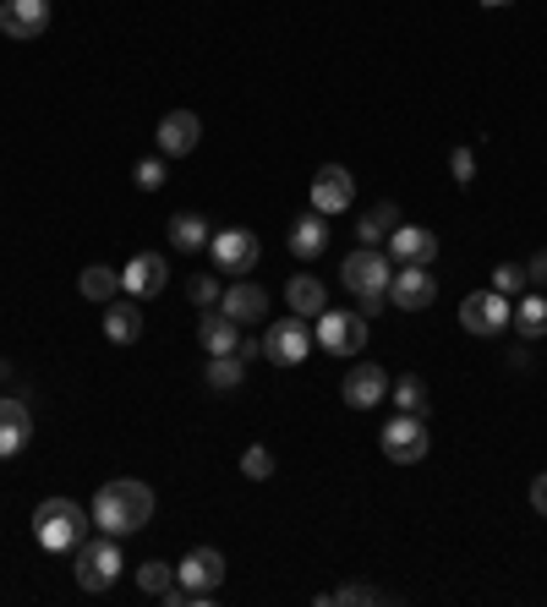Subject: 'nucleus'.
Here are the masks:
<instances>
[{"label":"nucleus","mask_w":547,"mask_h":607,"mask_svg":"<svg viewBox=\"0 0 547 607\" xmlns=\"http://www.w3.org/2000/svg\"><path fill=\"white\" fill-rule=\"evenodd\" d=\"M153 520V487L148 481H137V476H116V481H105L99 487V498H94V525L105 531V536H132Z\"/></svg>","instance_id":"obj_1"},{"label":"nucleus","mask_w":547,"mask_h":607,"mask_svg":"<svg viewBox=\"0 0 547 607\" xmlns=\"http://www.w3.org/2000/svg\"><path fill=\"white\" fill-rule=\"evenodd\" d=\"M340 280H345V291L362 302V317H373V312H384V302H389L395 263H389L384 252H373V247H356V252L340 263Z\"/></svg>","instance_id":"obj_2"},{"label":"nucleus","mask_w":547,"mask_h":607,"mask_svg":"<svg viewBox=\"0 0 547 607\" xmlns=\"http://www.w3.org/2000/svg\"><path fill=\"white\" fill-rule=\"evenodd\" d=\"M83 536H88L83 503H72V498H44V503L33 509V542H39L44 553H72Z\"/></svg>","instance_id":"obj_3"},{"label":"nucleus","mask_w":547,"mask_h":607,"mask_svg":"<svg viewBox=\"0 0 547 607\" xmlns=\"http://www.w3.org/2000/svg\"><path fill=\"white\" fill-rule=\"evenodd\" d=\"M72 559H77V586L83 592H110L116 586V575H121V548H116V536H83L77 548H72Z\"/></svg>","instance_id":"obj_4"},{"label":"nucleus","mask_w":547,"mask_h":607,"mask_svg":"<svg viewBox=\"0 0 547 607\" xmlns=\"http://www.w3.org/2000/svg\"><path fill=\"white\" fill-rule=\"evenodd\" d=\"M175 581L192 592V603H214L219 586H225V553H219V548H192V553L175 564Z\"/></svg>","instance_id":"obj_5"},{"label":"nucleus","mask_w":547,"mask_h":607,"mask_svg":"<svg viewBox=\"0 0 547 607\" xmlns=\"http://www.w3.org/2000/svg\"><path fill=\"white\" fill-rule=\"evenodd\" d=\"M318 345L334 350V356L367 350V317L362 312H345V306H323L318 312Z\"/></svg>","instance_id":"obj_6"},{"label":"nucleus","mask_w":547,"mask_h":607,"mask_svg":"<svg viewBox=\"0 0 547 607\" xmlns=\"http://www.w3.org/2000/svg\"><path fill=\"white\" fill-rule=\"evenodd\" d=\"M510 317H515V302H510L504 291H471V296L460 302V328H465V334H482V339L504 334Z\"/></svg>","instance_id":"obj_7"},{"label":"nucleus","mask_w":547,"mask_h":607,"mask_svg":"<svg viewBox=\"0 0 547 607\" xmlns=\"http://www.w3.org/2000/svg\"><path fill=\"white\" fill-rule=\"evenodd\" d=\"M307 350H312V323L307 317H274L269 334H264V356H269L274 367H301L307 361Z\"/></svg>","instance_id":"obj_8"},{"label":"nucleus","mask_w":547,"mask_h":607,"mask_svg":"<svg viewBox=\"0 0 547 607\" xmlns=\"http://www.w3.org/2000/svg\"><path fill=\"white\" fill-rule=\"evenodd\" d=\"M208 252H214V269L219 274H253L264 241L253 230H219V236H208Z\"/></svg>","instance_id":"obj_9"},{"label":"nucleus","mask_w":547,"mask_h":607,"mask_svg":"<svg viewBox=\"0 0 547 607\" xmlns=\"http://www.w3.org/2000/svg\"><path fill=\"white\" fill-rule=\"evenodd\" d=\"M384 455L395 459V465H416V459H427V449H432V438H427V422L421 416H410V411H400L384 433Z\"/></svg>","instance_id":"obj_10"},{"label":"nucleus","mask_w":547,"mask_h":607,"mask_svg":"<svg viewBox=\"0 0 547 607\" xmlns=\"http://www.w3.org/2000/svg\"><path fill=\"white\" fill-rule=\"evenodd\" d=\"M340 400H345L351 411H373L378 400H389V372H384L378 361H356V367L345 372V383H340Z\"/></svg>","instance_id":"obj_11"},{"label":"nucleus","mask_w":547,"mask_h":607,"mask_svg":"<svg viewBox=\"0 0 547 607\" xmlns=\"http://www.w3.org/2000/svg\"><path fill=\"white\" fill-rule=\"evenodd\" d=\"M351 203H356V175L345 164H323L312 175V208L318 214H345Z\"/></svg>","instance_id":"obj_12"},{"label":"nucleus","mask_w":547,"mask_h":607,"mask_svg":"<svg viewBox=\"0 0 547 607\" xmlns=\"http://www.w3.org/2000/svg\"><path fill=\"white\" fill-rule=\"evenodd\" d=\"M432 296H438V280L427 263H406L389 280V306H400V312H421V306H432Z\"/></svg>","instance_id":"obj_13"},{"label":"nucleus","mask_w":547,"mask_h":607,"mask_svg":"<svg viewBox=\"0 0 547 607\" xmlns=\"http://www.w3.org/2000/svg\"><path fill=\"white\" fill-rule=\"evenodd\" d=\"M170 285V263L159 258V252H137L132 263L121 269V291L132 296V302H148V296H159Z\"/></svg>","instance_id":"obj_14"},{"label":"nucleus","mask_w":547,"mask_h":607,"mask_svg":"<svg viewBox=\"0 0 547 607\" xmlns=\"http://www.w3.org/2000/svg\"><path fill=\"white\" fill-rule=\"evenodd\" d=\"M50 28V0H6L0 6V33L11 39H39Z\"/></svg>","instance_id":"obj_15"},{"label":"nucleus","mask_w":547,"mask_h":607,"mask_svg":"<svg viewBox=\"0 0 547 607\" xmlns=\"http://www.w3.org/2000/svg\"><path fill=\"white\" fill-rule=\"evenodd\" d=\"M389 258L395 263H432L438 258V230H427V225H395L389 230Z\"/></svg>","instance_id":"obj_16"},{"label":"nucleus","mask_w":547,"mask_h":607,"mask_svg":"<svg viewBox=\"0 0 547 607\" xmlns=\"http://www.w3.org/2000/svg\"><path fill=\"white\" fill-rule=\"evenodd\" d=\"M197 345H203L208 356H230V350L242 345V323L225 317L219 306H203V317H197Z\"/></svg>","instance_id":"obj_17"},{"label":"nucleus","mask_w":547,"mask_h":607,"mask_svg":"<svg viewBox=\"0 0 547 607\" xmlns=\"http://www.w3.org/2000/svg\"><path fill=\"white\" fill-rule=\"evenodd\" d=\"M153 138H159V149L170 153V159H186V153L197 149V138H203V121H197L192 110H170Z\"/></svg>","instance_id":"obj_18"},{"label":"nucleus","mask_w":547,"mask_h":607,"mask_svg":"<svg viewBox=\"0 0 547 607\" xmlns=\"http://www.w3.org/2000/svg\"><path fill=\"white\" fill-rule=\"evenodd\" d=\"M28 438H33V416H28V405L11 400V394H0V459L22 455Z\"/></svg>","instance_id":"obj_19"},{"label":"nucleus","mask_w":547,"mask_h":607,"mask_svg":"<svg viewBox=\"0 0 547 607\" xmlns=\"http://www.w3.org/2000/svg\"><path fill=\"white\" fill-rule=\"evenodd\" d=\"M219 312L236 317L242 328H247V323H264V317H269V291L253 285V280H242V285H230V291L219 296Z\"/></svg>","instance_id":"obj_20"},{"label":"nucleus","mask_w":547,"mask_h":607,"mask_svg":"<svg viewBox=\"0 0 547 607\" xmlns=\"http://www.w3.org/2000/svg\"><path fill=\"white\" fill-rule=\"evenodd\" d=\"M285 306H290L296 317H318V312L329 306L323 280H318V274H290V285H285Z\"/></svg>","instance_id":"obj_21"},{"label":"nucleus","mask_w":547,"mask_h":607,"mask_svg":"<svg viewBox=\"0 0 547 607\" xmlns=\"http://www.w3.org/2000/svg\"><path fill=\"white\" fill-rule=\"evenodd\" d=\"M105 339H110V345H137V339H142V306L105 302Z\"/></svg>","instance_id":"obj_22"},{"label":"nucleus","mask_w":547,"mask_h":607,"mask_svg":"<svg viewBox=\"0 0 547 607\" xmlns=\"http://www.w3.org/2000/svg\"><path fill=\"white\" fill-rule=\"evenodd\" d=\"M329 247V225L318 219V208L307 214V219H296L290 225V252L301 258V263H318V252Z\"/></svg>","instance_id":"obj_23"},{"label":"nucleus","mask_w":547,"mask_h":607,"mask_svg":"<svg viewBox=\"0 0 547 607\" xmlns=\"http://www.w3.org/2000/svg\"><path fill=\"white\" fill-rule=\"evenodd\" d=\"M203 378H208L214 394H236V389L247 383V361H242L236 350H230V356H208V372H203Z\"/></svg>","instance_id":"obj_24"},{"label":"nucleus","mask_w":547,"mask_h":607,"mask_svg":"<svg viewBox=\"0 0 547 607\" xmlns=\"http://www.w3.org/2000/svg\"><path fill=\"white\" fill-rule=\"evenodd\" d=\"M510 323H515V334H521L526 345H532V339H543V334H547V296H537V291H532V296H521Z\"/></svg>","instance_id":"obj_25"},{"label":"nucleus","mask_w":547,"mask_h":607,"mask_svg":"<svg viewBox=\"0 0 547 607\" xmlns=\"http://www.w3.org/2000/svg\"><path fill=\"white\" fill-rule=\"evenodd\" d=\"M77 291H83V296H88V302H116V296H121V274H116V269H105V263H88V269H83V280H77Z\"/></svg>","instance_id":"obj_26"},{"label":"nucleus","mask_w":547,"mask_h":607,"mask_svg":"<svg viewBox=\"0 0 547 607\" xmlns=\"http://www.w3.org/2000/svg\"><path fill=\"white\" fill-rule=\"evenodd\" d=\"M395 219H400V208H395V203H378L373 214H362V219H356V241H362V247H378V241H389Z\"/></svg>","instance_id":"obj_27"},{"label":"nucleus","mask_w":547,"mask_h":607,"mask_svg":"<svg viewBox=\"0 0 547 607\" xmlns=\"http://www.w3.org/2000/svg\"><path fill=\"white\" fill-rule=\"evenodd\" d=\"M170 247H181V252L208 247V219H203V214H175V219H170Z\"/></svg>","instance_id":"obj_28"},{"label":"nucleus","mask_w":547,"mask_h":607,"mask_svg":"<svg viewBox=\"0 0 547 607\" xmlns=\"http://www.w3.org/2000/svg\"><path fill=\"white\" fill-rule=\"evenodd\" d=\"M389 400H395L400 411H410V416H427V383H421L416 372H406V378L389 383Z\"/></svg>","instance_id":"obj_29"},{"label":"nucleus","mask_w":547,"mask_h":607,"mask_svg":"<svg viewBox=\"0 0 547 607\" xmlns=\"http://www.w3.org/2000/svg\"><path fill=\"white\" fill-rule=\"evenodd\" d=\"M137 586H142L148 597H164V592L175 586V564H159V559H148V564L137 570Z\"/></svg>","instance_id":"obj_30"},{"label":"nucleus","mask_w":547,"mask_h":607,"mask_svg":"<svg viewBox=\"0 0 547 607\" xmlns=\"http://www.w3.org/2000/svg\"><path fill=\"white\" fill-rule=\"evenodd\" d=\"M242 476H247V481H269V476H274V449L253 444V449L242 455Z\"/></svg>","instance_id":"obj_31"},{"label":"nucleus","mask_w":547,"mask_h":607,"mask_svg":"<svg viewBox=\"0 0 547 607\" xmlns=\"http://www.w3.org/2000/svg\"><path fill=\"white\" fill-rule=\"evenodd\" d=\"M318 603H384V592H373L367 581H351V586H340V592H329V597H318Z\"/></svg>","instance_id":"obj_32"},{"label":"nucleus","mask_w":547,"mask_h":607,"mask_svg":"<svg viewBox=\"0 0 547 607\" xmlns=\"http://www.w3.org/2000/svg\"><path fill=\"white\" fill-rule=\"evenodd\" d=\"M493 291L521 296V291H526V269H521V263H498V269H493Z\"/></svg>","instance_id":"obj_33"},{"label":"nucleus","mask_w":547,"mask_h":607,"mask_svg":"<svg viewBox=\"0 0 547 607\" xmlns=\"http://www.w3.org/2000/svg\"><path fill=\"white\" fill-rule=\"evenodd\" d=\"M132 181L142 186V192H159V186H164V159H137Z\"/></svg>","instance_id":"obj_34"},{"label":"nucleus","mask_w":547,"mask_h":607,"mask_svg":"<svg viewBox=\"0 0 547 607\" xmlns=\"http://www.w3.org/2000/svg\"><path fill=\"white\" fill-rule=\"evenodd\" d=\"M186 296H192L197 306H219V296H225V291H219V280H214V274H197V280L186 285Z\"/></svg>","instance_id":"obj_35"},{"label":"nucleus","mask_w":547,"mask_h":607,"mask_svg":"<svg viewBox=\"0 0 547 607\" xmlns=\"http://www.w3.org/2000/svg\"><path fill=\"white\" fill-rule=\"evenodd\" d=\"M449 170H454V181H460V186H471V181H476V153L454 149V153H449Z\"/></svg>","instance_id":"obj_36"},{"label":"nucleus","mask_w":547,"mask_h":607,"mask_svg":"<svg viewBox=\"0 0 547 607\" xmlns=\"http://www.w3.org/2000/svg\"><path fill=\"white\" fill-rule=\"evenodd\" d=\"M526 280H537V285H547V247H543V252H537V258H532V263H526Z\"/></svg>","instance_id":"obj_37"},{"label":"nucleus","mask_w":547,"mask_h":607,"mask_svg":"<svg viewBox=\"0 0 547 607\" xmlns=\"http://www.w3.org/2000/svg\"><path fill=\"white\" fill-rule=\"evenodd\" d=\"M532 509H537V514H547V476H537V481H532Z\"/></svg>","instance_id":"obj_38"},{"label":"nucleus","mask_w":547,"mask_h":607,"mask_svg":"<svg viewBox=\"0 0 547 607\" xmlns=\"http://www.w3.org/2000/svg\"><path fill=\"white\" fill-rule=\"evenodd\" d=\"M236 356H242V361H258V356H264V339H242Z\"/></svg>","instance_id":"obj_39"},{"label":"nucleus","mask_w":547,"mask_h":607,"mask_svg":"<svg viewBox=\"0 0 547 607\" xmlns=\"http://www.w3.org/2000/svg\"><path fill=\"white\" fill-rule=\"evenodd\" d=\"M6 378H11V367H6V361H0V383H6Z\"/></svg>","instance_id":"obj_40"}]
</instances>
